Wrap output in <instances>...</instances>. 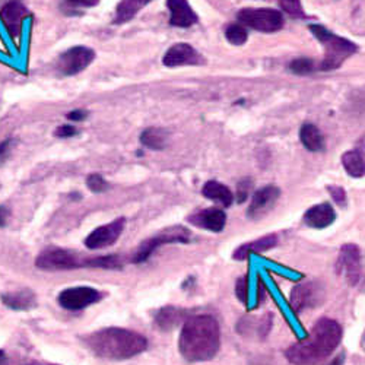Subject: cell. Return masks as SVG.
<instances>
[{
	"label": "cell",
	"instance_id": "obj_1",
	"mask_svg": "<svg viewBox=\"0 0 365 365\" xmlns=\"http://www.w3.org/2000/svg\"><path fill=\"white\" fill-rule=\"evenodd\" d=\"M342 336L341 324L336 320L323 317L314 323L306 339L287 349L285 356L294 365H317L341 345Z\"/></svg>",
	"mask_w": 365,
	"mask_h": 365
},
{
	"label": "cell",
	"instance_id": "obj_2",
	"mask_svg": "<svg viewBox=\"0 0 365 365\" xmlns=\"http://www.w3.org/2000/svg\"><path fill=\"white\" fill-rule=\"evenodd\" d=\"M221 346V330L218 322L207 314L193 316L181 329L178 349L189 362H202L214 358Z\"/></svg>",
	"mask_w": 365,
	"mask_h": 365
},
{
	"label": "cell",
	"instance_id": "obj_3",
	"mask_svg": "<svg viewBox=\"0 0 365 365\" xmlns=\"http://www.w3.org/2000/svg\"><path fill=\"white\" fill-rule=\"evenodd\" d=\"M82 341L97 356L113 361L133 358L148 348V341L142 334L120 327H108L89 333Z\"/></svg>",
	"mask_w": 365,
	"mask_h": 365
},
{
	"label": "cell",
	"instance_id": "obj_4",
	"mask_svg": "<svg viewBox=\"0 0 365 365\" xmlns=\"http://www.w3.org/2000/svg\"><path fill=\"white\" fill-rule=\"evenodd\" d=\"M36 264L46 270H73L79 267H101V269H120L121 259L117 255L103 256V257H83L73 252L48 247L40 253Z\"/></svg>",
	"mask_w": 365,
	"mask_h": 365
},
{
	"label": "cell",
	"instance_id": "obj_5",
	"mask_svg": "<svg viewBox=\"0 0 365 365\" xmlns=\"http://www.w3.org/2000/svg\"><path fill=\"white\" fill-rule=\"evenodd\" d=\"M309 28L324 47V58L320 63L322 71L338 69L349 56L358 51V46L355 43L333 34L322 25H310Z\"/></svg>",
	"mask_w": 365,
	"mask_h": 365
},
{
	"label": "cell",
	"instance_id": "obj_6",
	"mask_svg": "<svg viewBox=\"0 0 365 365\" xmlns=\"http://www.w3.org/2000/svg\"><path fill=\"white\" fill-rule=\"evenodd\" d=\"M192 234L187 228L181 227V225H174L170 228H165L164 231L158 232L157 235L148 238L146 241H143L142 245L139 246L136 255L133 256V263H143L146 262L150 255L154 253L158 247L164 246V245H173V242H182V245H187L190 242Z\"/></svg>",
	"mask_w": 365,
	"mask_h": 365
},
{
	"label": "cell",
	"instance_id": "obj_7",
	"mask_svg": "<svg viewBox=\"0 0 365 365\" xmlns=\"http://www.w3.org/2000/svg\"><path fill=\"white\" fill-rule=\"evenodd\" d=\"M241 25L256 29L260 33H277L284 26V16L279 11L269 8H246L241 9L237 15Z\"/></svg>",
	"mask_w": 365,
	"mask_h": 365
},
{
	"label": "cell",
	"instance_id": "obj_8",
	"mask_svg": "<svg viewBox=\"0 0 365 365\" xmlns=\"http://www.w3.org/2000/svg\"><path fill=\"white\" fill-rule=\"evenodd\" d=\"M324 299V288L320 282H302L292 288L291 307L299 314L304 310L316 309Z\"/></svg>",
	"mask_w": 365,
	"mask_h": 365
},
{
	"label": "cell",
	"instance_id": "obj_9",
	"mask_svg": "<svg viewBox=\"0 0 365 365\" xmlns=\"http://www.w3.org/2000/svg\"><path fill=\"white\" fill-rule=\"evenodd\" d=\"M96 51L85 46H76L65 51L58 58L57 69L65 76H73L85 71L91 63L94 62Z\"/></svg>",
	"mask_w": 365,
	"mask_h": 365
},
{
	"label": "cell",
	"instance_id": "obj_10",
	"mask_svg": "<svg viewBox=\"0 0 365 365\" xmlns=\"http://www.w3.org/2000/svg\"><path fill=\"white\" fill-rule=\"evenodd\" d=\"M101 299V294L89 287H75L60 292L58 304L66 310H83Z\"/></svg>",
	"mask_w": 365,
	"mask_h": 365
},
{
	"label": "cell",
	"instance_id": "obj_11",
	"mask_svg": "<svg viewBox=\"0 0 365 365\" xmlns=\"http://www.w3.org/2000/svg\"><path fill=\"white\" fill-rule=\"evenodd\" d=\"M125 222H126L125 218H118L107 225L98 227L97 230H94L86 237L85 246L88 249L98 250V249H104V247L114 245L125 230Z\"/></svg>",
	"mask_w": 365,
	"mask_h": 365
},
{
	"label": "cell",
	"instance_id": "obj_12",
	"mask_svg": "<svg viewBox=\"0 0 365 365\" xmlns=\"http://www.w3.org/2000/svg\"><path fill=\"white\" fill-rule=\"evenodd\" d=\"M338 272L344 273L349 285L355 287L361 278V252L356 245H344L338 259Z\"/></svg>",
	"mask_w": 365,
	"mask_h": 365
},
{
	"label": "cell",
	"instance_id": "obj_13",
	"mask_svg": "<svg viewBox=\"0 0 365 365\" xmlns=\"http://www.w3.org/2000/svg\"><path fill=\"white\" fill-rule=\"evenodd\" d=\"M281 196V190L277 186H264L257 190L252 199V203L247 209V217L250 220H262L266 217L270 209L277 205Z\"/></svg>",
	"mask_w": 365,
	"mask_h": 365
},
{
	"label": "cell",
	"instance_id": "obj_14",
	"mask_svg": "<svg viewBox=\"0 0 365 365\" xmlns=\"http://www.w3.org/2000/svg\"><path fill=\"white\" fill-rule=\"evenodd\" d=\"M163 63L167 68H177V66H195V65H202L203 58L202 56L190 46L186 43H178L171 46L164 58Z\"/></svg>",
	"mask_w": 365,
	"mask_h": 365
},
{
	"label": "cell",
	"instance_id": "obj_15",
	"mask_svg": "<svg viewBox=\"0 0 365 365\" xmlns=\"http://www.w3.org/2000/svg\"><path fill=\"white\" fill-rule=\"evenodd\" d=\"M26 15V8L21 2H18V0H12V2L6 4L2 11H0V19H2L12 40L18 41L22 31V22Z\"/></svg>",
	"mask_w": 365,
	"mask_h": 365
},
{
	"label": "cell",
	"instance_id": "obj_16",
	"mask_svg": "<svg viewBox=\"0 0 365 365\" xmlns=\"http://www.w3.org/2000/svg\"><path fill=\"white\" fill-rule=\"evenodd\" d=\"M187 221L199 228H203L212 232H221L225 228L227 215L222 209L209 207L189 217Z\"/></svg>",
	"mask_w": 365,
	"mask_h": 365
},
{
	"label": "cell",
	"instance_id": "obj_17",
	"mask_svg": "<svg viewBox=\"0 0 365 365\" xmlns=\"http://www.w3.org/2000/svg\"><path fill=\"white\" fill-rule=\"evenodd\" d=\"M167 8L171 14L170 24L173 26L189 28L199 21L187 0H167Z\"/></svg>",
	"mask_w": 365,
	"mask_h": 365
},
{
	"label": "cell",
	"instance_id": "obj_18",
	"mask_svg": "<svg viewBox=\"0 0 365 365\" xmlns=\"http://www.w3.org/2000/svg\"><path fill=\"white\" fill-rule=\"evenodd\" d=\"M334 220H336V214H334V209L330 203H320L316 206H312L306 214H304V222L307 227L323 230L330 227Z\"/></svg>",
	"mask_w": 365,
	"mask_h": 365
},
{
	"label": "cell",
	"instance_id": "obj_19",
	"mask_svg": "<svg viewBox=\"0 0 365 365\" xmlns=\"http://www.w3.org/2000/svg\"><path fill=\"white\" fill-rule=\"evenodd\" d=\"M278 245V237L275 234H270V235H266L263 238H259L256 241H252V242H247V245H242L240 246L232 257L235 260H246L252 253H263V252H267L270 249H273Z\"/></svg>",
	"mask_w": 365,
	"mask_h": 365
},
{
	"label": "cell",
	"instance_id": "obj_20",
	"mask_svg": "<svg viewBox=\"0 0 365 365\" xmlns=\"http://www.w3.org/2000/svg\"><path fill=\"white\" fill-rule=\"evenodd\" d=\"M2 301L8 309L18 310V312H26L31 310L37 306L36 294L29 289H22L12 294H4Z\"/></svg>",
	"mask_w": 365,
	"mask_h": 365
},
{
	"label": "cell",
	"instance_id": "obj_21",
	"mask_svg": "<svg viewBox=\"0 0 365 365\" xmlns=\"http://www.w3.org/2000/svg\"><path fill=\"white\" fill-rule=\"evenodd\" d=\"M202 195H203L205 197L210 199V200L221 203V205L225 206V207L231 206L232 202H234V195H232V192H231L227 186L221 185V182H218V181H215V180H210V181L206 182V185H205L203 189H202Z\"/></svg>",
	"mask_w": 365,
	"mask_h": 365
},
{
	"label": "cell",
	"instance_id": "obj_22",
	"mask_svg": "<svg viewBox=\"0 0 365 365\" xmlns=\"http://www.w3.org/2000/svg\"><path fill=\"white\" fill-rule=\"evenodd\" d=\"M299 139L304 148L312 152H320L324 149V138L317 126L306 123L299 130Z\"/></svg>",
	"mask_w": 365,
	"mask_h": 365
},
{
	"label": "cell",
	"instance_id": "obj_23",
	"mask_svg": "<svg viewBox=\"0 0 365 365\" xmlns=\"http://www.w3.org/2000/svg\"><path fill=\"white\" fill-rule=\"evenodd\" d=\"M149 2L150 0H120V4L117 5V9H115L114 24L129 22Z\"/></svg>",
	"mask_w": 365,
	"mask_h": 365
},
{
	"label": "cell",
	"instance_id": "obj_24",
	"mask_svg": "<svg viewBox=\"0 0 365 365\" xmlns=\"http://www.w3.org/2000/svg\"><path fill=\"white\" fill-rule=\"evenodd\" d=\"M187 312L182 309H177V307H164L161 309L157 316H155V322L157 324L163 329V330H171L174 327H177L182 320L186 319Z\"/></svg>",
	"mask_w": 365,
	"mask_h": 365
},
{
	"label": "cell",
	"instance_id": "obj_25",
	"mask_svg": "<svg viewBox=\"0 0 365 365\" xmlns=\"http://www.w3.org/2000/svg\"><path fill=\"white\" fill-rule=\"evenodd\" d=\"M342 165L351 177L359 178L365 174V158L361 150H348L342 155Z\"/></svg>",
	"mask_w": 365,
	"mask_h": 365
},
{
	"label": "cell",
	"instance_id": "obj_26",
	"mask_svg": "<svg viewBox=\"0 0 365 365\" xmlns=\"http://www.w3.org/2000/svg\"><path fill=\"white\" fill-rule=\"evenodd\" d=\"M167 140H168V133L164 129L160 128H149L146 129L142 136H140V142L154 150H161L167 146Z\"/></svg>",
	"mask_w": 365,
	"mask_h": 365
},
{
	"label": "cell",
	"instance_id": "obj_27",
	"mask_svg": "<svg viewBox=\"0 0 365 365\" xmlns=\"http://www.w3.org/2000/svg\"><path fill=\"white\" fill-rule=\"evenodd\" d=\"M225 37L234 46H242L249 40V34L246 31V28L241 24L230 25L225 31Z\"/></svg>",
	"mask_w": 365,
	"mask_h": 365
},
{
	"label": "cell",
	"instance_id": "obj_28",
	"mask_svg": "<svg viewBox=\"0 0 365 365\" xmlns=\"http://www.w3.org/2000/svg\"><path fill=\"white\" fill-rule=\"evenodd\" d=\"M289 71L295 75H310L314 72V62L309 57H298L289 63Z\"/></svg>",
	"mask_w": 365,
	"mask_h": 365
},
{
	"label": "cell",
	"instance_id": "obj_29",
	"mask_svg": "<svg viewBox=\"0 0 365 365\" xmlns=\"http://www.w3.org/2000/svg\"><path fill=\"white\" fill-rule=\"evenodd\" d=\"M279 6L292 18H307L306 12L302 9L301 0H279Z\"/></svg>",
	"mask_w": 365,
	"mask_h": 365
},
{
	"label": "cell",
	"instance_id": "obj_30",
	"mask_svg": "<svg viewBox=\"0 0 365 365\" xmlns=\"http://www.w3.org/2000/svg\"><path fill=\"white\" fill-rule=\"evenodd\" d=\"M100 4V0H62V9L69 14V11H75L79 8H94Z\"/></svg>",
	"mask_w": 365,
	"mask_h": 365
},
{
	"label": "cell",
	"instance_id": "obj_31",
	"mask_svg": "<svg viewBox=\"0 0 365 365\" xmlns=\"http://www.w3.org/2000/svg\"><path fill=\"white\" fill-rule=\"evenodd\" d=\"M86 186L89 190H93L94 193H103L108 189L107 181L103 178L100 174H91L86 178Z\"/></svg>",
	"mask_w": 365,
	"mask_h": 365
},
{
	"label": "cell",
	"instance_id": "obj_32",
	"mask_svg": "<svg viewBox=\"0 0 365 365\" xmlns=\"http://www.w3.org/2000/svg\"><path fill=\"white\" fill-rule=\"evenodd\" d=\"M235 295L242 304L249 302V275L238 278L235 284Z\"/></svg>",
	"mask_w": 365,
	"mask_h": 365
},
{
	"label": "cell",
	"instance_id": "obj_33",
	"mask_svg": "<svg viewBox=\"0 0 365 365\" xmlns=\"http://www.w3.org/2000/svg\"><path fill=\"white\" fill-rule=\"evenodd\" d=\"M252 187H253V182L250 178H245L238 182V186H237V202L238 203L246 202Z\"/></svg>",
	"mask_w": 365,
	"mask_h": 365
},
{
	"label": "cell",
	"instance_id": "obj_34",
	"mask_svg": "<svg viewBox=\"0 0 365 365\" xmlns=\"http://www.w3.org/2000/svg\"><path fill=\"white\" fill-rule=\"evenodd\" d=\"M327 190H329L330 196L333 197V200L336 202L339 206H342V207L346 206V200H348L346 199V192L342 187H339V186H329Z\"/></svg>",
	"mask_w": 365,
	"mask_h": 365
},
{
	"label": "cell",
	"instance_id": "obj_35",
	"mask_svg": "<svg viewBox=\"0 0 365 365\" xmlns=\"http://www.w3.org/2000/svg\"><path fill=\"white\" fill-rule=\"evenodd\" d=\"M54 135H56L57 138H72V136L78 135V130H76L73 126L65 125V126L57 128V130L54 132Z\"/></svg>",
	"mask_w": 365,
	"mask_h": 365
},
{
	"label": "cell",
	"instance_id": "obj_36",
	"mask_svg": "<svg viewBox=\"0 0 365 365\" xmlns=\"http://www.w3.org/2000/svg\"><path fill=\"white\" fill-rule=\"evenodd\" d=\"M66 117L72 121H81V120H85L88 117V113L85 110H75V111H71Z\"/></svg>",
	"mask_w": 365,
	"mask_h": 365
},
{
	"label": "cell",
	"instance_id": "obj_37",
	"mask_svg": "<svg viewBox=\"0 0 365 365\" xmlns=\"http://www.w3.org/2000/svg\"><path fill=\"white\" fill-rule=\"evenodd\" d=\"M9 145H11V139L5 140L0 143V163H4L9 154Z\"/></svg>",
	"mask_w": 365,
	"mask_h": 365
},
{
	"label": "cell",
	"instance_id": "obj_38",
	"mask_svg": "<svg viewBox=\"0 0 365 365\" xmlns=\"http://www.w3.org/2000/svg\"><path fill=\"white\" fill-rule=\"evenodd\" d=\"M266 298V288H264V284L262 279H259L257 282V304H262Z\"/></svg>",
	"mask_w": 365,
	"mask_h": 365
},
{
	"label": "cell",
	"instance_id": "obj_39",
	"mask_svg": "<svg viewBox=\"0 0 365 365\" xmlns=\"http://www.w3.org/2000/svg\"><path fill=\"white\" fill-rule=\"evenodd\" d=\"M6 217H8V210L5 207L0 206V227H5Z\"/></svg>",
	"mask_w": 365,
	"mask_h": 365
},
{
	"label": "cell",
	"instance_id": "obj_40",
	"mask_svg": "<svg viewBox=\"0 0 365 365\" xmlns=\"http://www.w3.org/2000/svg\"><path fill=\"white\" fill-rule=\"evenodd\" d=\"M344 359H345V356H344V354H342V355L334 358L329 365H342V364H344Z\"/></svg>",
	"mask_w": 365,
	"mask_h": 365
},
{
	"label": "cell",
	"instance_id": "obj_41",
	"mask_svg": "<svg viewBox=\"0 0 365 365\" xmlns=\"http://www.w3.org/2000/svg\"><path fill=\"white\" fill-rule=\"evenodd\" d=\"M6 361V355H5V351L0 349V365H4Z\"/></svg>",
	"mask_w": 365,
	"mask_h": 365
}]
</instances>
